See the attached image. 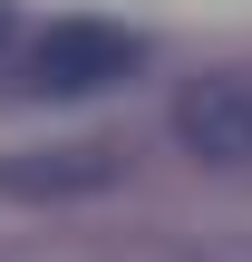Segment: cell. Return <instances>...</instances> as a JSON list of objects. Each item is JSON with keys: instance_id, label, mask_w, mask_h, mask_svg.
Segmentation results:
<instances>
[{"instance_id": "3957f363", "label": "cell", "mask_w": 252, "mask_h": 262, "mask_svg": "<svg viewBox=\"0 0 252 262\" xmlns=\"http://www.w3.org/2000/svg\"><path fill=\"white\" fill-rule=\"evenodd\" d=\"M117 156L107 146H58V156H19L0 165V194H78V185H107Z\"/></svg>"}, {"instance_id": "277c9868", "label": "cell", "mask_w": 252, "mask_h": 262, "mask_svg": "<svg viewBox=\"0 0 252 262\" xmlns=\"http://www.w3.org/2000/svg\"><path fill=\"white\" fill-rule=\"evenodd\" d=\"M0 39H10V0H0Z\"/></svg>"}, {"instance_id": "7a4b0ae2", "label": "cell", "mask_w": 252, "mask_h": 262, "mask_svg": "<svg viewBox=\"0 0 252 262\" xmlns=\"http://www.w3.org/2000/svg\"><path fill=\"white\" fill-rule=\"evenodd\" d=\"M175 146L194 165H252V78H185L175 88Z\"/></svg>"}, {"instance_id": "6da1fadb", "label": "cell", "mask_w": 252, "mask_h": 262, "mask_svg": "<svg viewBox=\"0 0 252 262\" xmlns=\"http://www.w3.org/2000/svg\"><path fill=\"white\" fill-rule=\"evenodd\" d=\"M136 68H146V39L117 19H49L29 49V88L49 97H97V88H126Z\"/></svg>"}]
</instances>
